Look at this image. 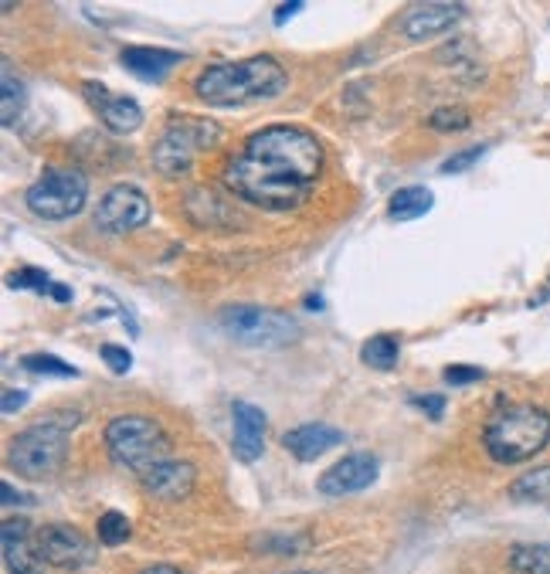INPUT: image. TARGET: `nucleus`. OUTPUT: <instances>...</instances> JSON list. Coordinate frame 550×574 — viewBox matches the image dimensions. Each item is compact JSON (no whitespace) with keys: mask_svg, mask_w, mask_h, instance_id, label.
Returning a JSON list of instances; mask_svg holds the SVG:
<instances>
[{"mask_svg":"<svg viewBox=\"0 0 550 574\" xmlns=\"http://www.w3.org/2000/svg\"><path fill=\"white\" fill-rule=\"evenodd\" d=\"M68 456V425H58L51 418H41L7 449V466L24 479H48L65 466Z\"/></svg>","mask_w":550,"mask_h":574,"instance_id":"6","label":"nucleus"},{"mask_svg":"<svg viewBox=\"0 0 550 574\" xmlns=\"http://www.w3.org/2000/svg\"><path fill=\"white\" fill-rule=\"evenodd\" d=\"M4 106H0V119H4V126H11L17 113L24 109V89H21V82L11 75V68H4Z\"/></svg>","mask_w":550,"mask_h":574,"instance_id":"25","label":"nucleus"},{"mask_svg":"<svg viewBox=\"0 0 550 574\" xmlns=\"http://www.w3.org/2000/svg\"><path fill=\"white\" fill-rule=\"evenodd\" d=\"M289 85V72L272 55H252L242 62H221L197 75L194 92L201 102L218 109L248 106V102L275 99Z\"/></svg>","mask_w":550,"mask_h":574,"instance_id":"2","label":"nucleus"},{"mask_svg":"<svg viewBox=\"0 0 550 574\" xmlns=\"http://www.w3.org/2000/svg\"><path fill=\"white\" fill-rule=\"evenodd\" d=\"M85 96H89L92 109H96L99 119L106 123V130L126 136L143 126V109L136 106L130 96H113V92L99 82H85Z\"/></svg>","mask_w":550,"mask_h":574,"instance_id":"12","label":"nucleus"},{"mask_svg":"<svg viewBox=\"0 0 550 574\" xmlns=\"http://www.w3.org/2000/svg\"><path fill=\"white\" fill-rule=\"evenodd\" d=\"M150 197H146L140 187L130 184H116L113 191L99 201L96 208V225L106 231V235H126L133 228H143L150 221Z\"/></svg>","mask_w":550,"mask_h":574,"instance_id":"10","label":"nucleus"},{"mask_svg":"<svg viewBox=\"0 0 550 574\" xmlns=\"http://www.w3.org/2000/svg\"><path fill=\"white\" fill-rule=\"evenodd\" d=\"M377 473H381V462H377L374 452H350L316 479V490L323 496H350L374 486Z\"/></svg>","mask_w":550,"mask_h":574,"instance_id":"11","label":"nucleus"},{"mask_svg":"<svg viewBox=\"0 0 550 574\" xmlns=\"http://www.w3.org/2000/svg\"><path fill=\"white\" fill-rule=\"evenodd\" d=\"M289 574H313V571H289Z\"/></svg>","mask_w":550,"mask_h":574,"instance_id":"37","label":"nucleus"},{"mask_svg":"<svg viewBox=\"0 0 550 574\" xmlns=\"http://www.w3.org/2000/svg\"><path fill=\"white\" fill-rule=\"evenodd\" d=\"M483 378H486L483 367H472V364L445 367V384H452V388H462V384H476V381H483Z\"/></svg>","mask_w":550,"mask_h":574,"instance_id":"28","label":"nucleus"},{"mask_svg":"<svg viewBox=\"0 0 550 574\" xmlns=\"http://www.w3.org/2000/svg\"><path fill=\"white\" fill-rule=\"evenodd\" d=\"M299 11H303V4H299V0H292V4H279V7H275V24L282 28V24H286L289 17L299 14Z\"/></svg>","mask_w":550,"mask_h":574,"instance_id":"34","label":"nucleus"},{"mask_svg":"<svg viewBox=\"0 0 550 574\" xmlns=\"http://www.w3.org/2000/svg\"><path fill=\"white\" fill-rule=\"evenodd\" d=\"M550 442V411L540 405H506L486 422L483 445L500 466L534 459Z\"/></svg>","mask_w":550,"mask_h":574,"instance_id":"3","label":"nucleus"},{"mask_svg":"<svg viewBox=\"0 0 550 574\" xmlns=\"http://www.w3.org/2000/svg\"><path fill=\"white\" fill-rule=\"evenodd\" d=\"M21 367L31 374H45V378H79V367L62 361V357L55 354H24L21 357Z\"/></svg>","mask_w":550,"mask_h":574,"instance_id":"23","label":"nucleus"},{"mask_svg":"<svg viewBox=\"0 0 550 574\" xmlns=\"http://www.w3.org/2000/svg\"><path fill=\"white\" fill-rule=\"evenodd\" d=\"M143 490L150 496H157L163 503H177L184 496H191L197 483V469L187 459H167L160 466H153L150 473H143Z\"/></svg>","mask_w":550,"mask_h":574,"instance_id":"13","label":"nucleus"},{"mask_svg":"<svg viewBox=\"0 0 550 574\" xmlns=\"http://www.w3.org/2000/svg\"><path fill=\"white\" fill-rule=\"evenodd\" d=\"M218 327L225 330L228 340H235L238 347H289L303 337V327L292 320L289 313L269 310V306H252V303H238L225 306L218 313Z\"/></svg>","mask_w":550,"mask_h":574,"instance_id":"5","label":"nucleus"},{"mask_svg":"<svg viewBox=\"0 0 550 574\" xmlns=\"http://www.w3.org/2000/svg\"><path fill=\"white\" fill-rule=\"evenodd\" d=\"M34 554H38V561L51 564V568L82 571L96 561V544L82 530L68 524H48L34 534Z\"/></svg>","mask_w":550,"mask_h":574,"instance_id":"9","label":"nucleus"},{"mask_svg":"<svg viewBox=\"0 0 550 574\" xmlns=\"http://www.w3.org/2000/svg\"><path fill=\"white\" fill-rule=\"evenodd\" d=\"M130 534H133V524L126 520V513H119V510H106L99 517V524H96L99 544H106V547L126 544V541H130Z\"/></svg>","mask_w":550,"mask_h":574,"instance_id":"24","label":"nucleus"},{"mask_svg":"<svg viewBox=\"0 0 550 574\" xmlns=\"http://www.w3.org/2000/svg\"><path fill=\"white\" fill-rule=\"evenodd\" d=\"M282 445H286L299 462H313V459H320L323 452L343 445V432L326 422H306V425L289 428V432L282 435Z\"/></svg>","mask_w":550,"mask_h":574,"instance_id":"16","label":"nucleus"},{"mask_svg":"<svg viewBox=\"0 0 550 574\" xmlns=\"http://www.w3.org/2000/svg\"><path fill=\"white\" fill-rule=\"evenodd\" d=\"M398 354H401V347L391 333H377V337H371L364 347H360V361L367 367H374V371H391V367L398 364Z\"/></svg>","mask_w":550,"mask_h":574,"instance_id":"22","label":"nucleus"},{"mask_svg":"<svg viewBox=\"0 0 550 574\" xmlns=\"http://www.w3.org/2000/svg\"><path fill=\"white\" fill-rule=\"evenodd\" d=\"M119 62H123L126 72H133L136 79L160 82L163 75L170 72V68H177L180 62H184V55H180V51H167V48L136 45V48H126L123 55H119Z\"/></svg>","mask_w":550,"mask_h":574,"instance_id":"18","label":"nucleus"},{"mask_svg":"<svg viewBox=\"0 0 550 574\" xmlns=\"http://www.w3.org/2000/svg\"><path fill=\"white\" fill-rule=\"evenodd\" d=\"M99 354H102V361H106V367L113 374H126L133 367V354L126 347H119V344H106Z\"/></svg>","mask_w":550,"mask_h":574,"instance_id":"29","label":"nucleus"},{"mask_svg":"<svg viewBox=\"0 0 550 574\" xmlns=\"http://www.w3.org/2000/svg\"><path fill=\"white\" fill-rule=\"evenodd\" d=\"M221 143V126L211 119H197V116H180L170 119L167 130L153 147V167L163 177H180L191 170L201 150H211Z\"/></svg>","mask_w":550,"mask_h":574,"instance_id":"7","label":"nucleus"},{"mask_svg":"<svg viewBox=\"0 0 550 574\" xmlns=\"http://www.w3.org/2000/svg\"><path fill=\"white\" fill-rule=\"evenodd\" d=\"M462 17V4H418L401 17V34L408 41H428L435 34L455 28Z\"/></svg>","mask_w":550,"mask_h":574,"instance_id":"15","label":"nucleus"},{"mask_svg":"<svg viewBox=\"0 0 550 574\" xmlns=\"http://www.w3.org/2000/svg\"><path fill=\"white\" fill-rule=\"evenodd\" d=\"M28 398H31L28 391L7 388V391H4V401H0V408H4V415H14V411H21L24 405H28Z\"/></svg>","mask_w":550,"mask_h":574,"instance_id":"33","label":"nucleus"},{"mask_svg":"<svg viewBox=\"0 0 550 574\" xmlns=\"http://www.w3.org/2000/svg\"><path fill=\"white\" fill-rule=\"evenodd\" d=\"M506 564L517 574H550V544H513Z\"/></svg>","mask_w":550,"mask_h":574,"instance_id":"20","label":"nucleus"},{"mask_svg":"<svg viewBox=\"0 0 550 574\" xmlns=\"http://www.w3.org/2000/svg\"><path fill=\"white\" fill-rule=\"evenodd\" d=\"M140 574H180V571L170 568V564H150V568H143Z\"/></svg>","mask_w":550,"mask_h":574,"instance_id":"36","label":"nucleus"},{"mask_svg":"<svg viewBox=\"0 0 550 574\" xmlns=\"http://www.w3.org/2000/svg\"><path fill=\"white\" fill-rule=\"evenodd\" d=\"M510 496L520 503H550V466H537L530 473H523L510 486Z\"/></svg>","mask_w":550,"mask_h":574,"instance_id":"21","label":"nucleus"},{"mask_svg":"<svg viewBox=\"0 0 550 574\" xmlns=\"http://www.w3.org/2000/svg\"><path fill=\"white\" fill-rule=\"evenodd\" d=\"M432 208H435V194L421 184L401 187V191L391 197V218L394 221H418V218H425Z\"/></svg>","mask_w":550,"mask_h":574,"instance_id":"19","label":"nucleus"},{"mask_svg":"<svg viewBox=\"0 0 550 574\" xmlns=\"http://www.w3.org/2000/svg\"><path fill=\"white\" fill-rule=\"evenodd\" d=\"M411 405L421 408L428 418H435V422H438V418H442V411H445V398H442V394H415V398H411Z\"/></svg>","mask_w":550,"mask_h":574,"instance_id":"31","label":"nucleus"},{"mask_svg":"<svg viewBox=\"0 0 550 574\" xmlns=\"http://www.w3.org/2000/svg\"><path fill=\"white\" fill-rule=\"evenodd\" d=\"M483 153H486V147H469V150L455 153V157H449L442 164V174H462V170H469L479 157H483Z\"/></svg>","mask_w":550,"mask_h":574,"instance_id":"30","label":"nucleus"},{"mask_svg":"<svg viewBox=\"0 0 550 574\" xmlns=\"http://www.w3.org/2000/svg\"><path fill=\"white\" fill-rule=\"evenodd\" d=\"M48 293L55 296L58 303H72V289H68V286H58V282H55V286H51Z\"/></svg>","mask_w":550,"mask_h":574,"instance_id":"35","label":"nucleus"},{"mask_svg":"<svg viewBox=\"0 0 550 574\" xmlns=\"http://www.w3.org/2000/svg\"><path fill=\"white\" fill-rule=\"evenodd\" d=\"M24 201L45 221L75 218L89 201V177L75 167H51L28 187Z\"/></svg>","mask_w":550,"mask_h":574,"instance_id":"8","label":"nucleus"},{"mask_svg":"<svg viewBox=\"0 0 550 574\" xmlns=\"http://www.w3.org/2000/svg\"><path fill=\"white\" fill-rule=\"evenodd\" d=\"M0 503H4V507H14V503H21V507H34V496L14 490L11 483H0Z\"/></svg>","mask_w":550,"mask_h":574,"instance_id":"32","label":"nucleus"},{"mask_svg":"<svg viewBox=\"0 0 550 574\" xmlns=\"http://www.w3.org/2000/svg\"><path fill=\"white\" fill-rule=\"evenodd\" d=\"M106 449L116 466L133 469V473H150L153 466L170 459L174 439L163 432L160 422L146 415H119L106 425Z\"/></svg>","mask_w":550,"mask_h":574,"instance_id":"4","label":"nucleus"},{"mask_svg":"<svg viewBox=\"0 0 550 574\" xmlns=\"http://www.w3.org/2000/svg\"><path fill=\"white\" fill-rule=\"evenodd\" d=\"M323 170V147L299 126H265L225 164L221 181L245 204L292 211L313 194Z\"/></svg>","mask_w":550,"mask_h":574,"instance_id":"1","label":"nucleus"},{"mask_svg":"<svg viewBox=\"0 0 550 574\" xmlns=\"http://www.w3.org/2000/svg\"><path fill=\"white\" fill-rule=\"evenodd\" d=\"M428 126L438 133H459V130H466L469 126V113L466 109H459V106H442V109H435L432 116H428Z\"/></svg>","mask_w":550,"mask_h":574,"instance_id":"26","label":"nucleus"},{"mask_svg":"<svg viewBox=\"0 0 550 574\" xmlns=\"http://www.w3.org/2000/svg\"><path fill=\"white\" fill-rule=\"evenodd\" d=\"M7 286L11 289H51V279H48V272H41V269H21V272H14V276H7Z\"/></svg>","mask_w":550,"mask_h":574,"instance_id":"27","label":"nucleus"},{"mask_svg":"<svg viewBox=\"0 0 550 574\" xmlns=\"http://www.w3.org/2000/svg\"><path fill=\"white\" fill-rule=\"evenodd\" d=\"M0 544H4V561L11 574H41L38 554L31 544V524L28 520H4L0 527Z\"/></svg>","mask_w":550,"mask_h":574,"instance_id":"17","label":"nucleus"},{"mask_svg":"<svg viewBox=\"0 0 550 574\" xmlns=\"http://www.w3.org/2000/svg\"><path fill=\"white\" fill-rule=\"evenodd\" d=\"M231 422H235V432H231L235 456L242 462H255L265 452V425H269L265 411L248 405V401H235L231 405Z\"/></svg>","mask_w":550,"mask_h":574,"instance_id":"14","label":"nucleus"}]
</instances>
